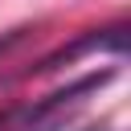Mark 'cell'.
Returning <instances> with one entry per match:
<instances>
[]
</instances>
